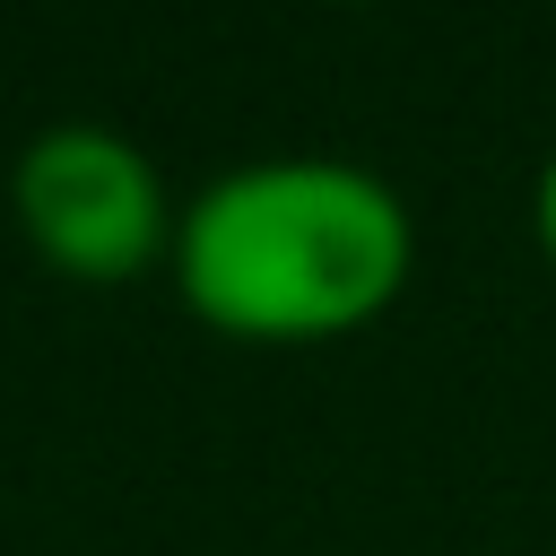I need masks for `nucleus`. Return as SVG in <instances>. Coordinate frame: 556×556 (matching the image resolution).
Returning a JSON list of instances; mask_svg holds the SVG:
<instances>
[{
    "instance_id": "obj_1",
    "label": "nucleus",
    "mask_w": 556,
    "mask_h": 556,
    "mask_svg": "<svg viewBox=\"0 0 556 556\" xmlns=\"http://www.w3.org/2000/svg\"><path fill=\"white\" fill-rule=\"evenodd\" d=\"M174 295L243 348L348 339L417 269L408 200L339 156H261L200 182L174 217Z\"/></svg>"
},
{
    "instance_id": "obj_2",
    "label": "nucleus",
    "mask_w": 556,
    "mask_h": 556,
    "mask_svg": "<svg viewBox=\"0 0 556 556\" xmlns=\"http://www.w3.org/2000/svg\"><path fill=\"white\" fill-rule=\"evenodd\" d=\"M9 217L78 287H130L174 252V200L139 139L113 122H52L9 165Z\"/></svg>"
},
{
    "instance_id": "obj_3",
    "label": "nucleus",
    "mask_w": 556,
    "mask_h": 556,
    "mask_svg": "<svg viewBox=\"0 0 556 556\" xmlns=\"http://www.w3.org/2000/svg\"><path fill=\"white\" fill-rule=\"evenodd\" d=\"M530 226H539V252H547V269H556V148H547V165H539V200H530Z\"/></svg>"
}]
</instances>
